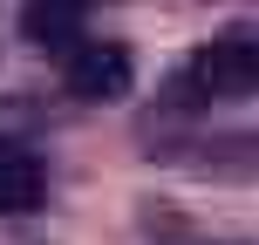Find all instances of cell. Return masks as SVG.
Returning a JSON list of instances; mask_svg holds the SVG:
<instances>
[{
	"label": "cell",
	"mask_w": 259,
	"mask_h": 245,
	"mask_svg": "<svg viewBox=\"0 0 259 245\" xmlns=\"http://www.w3.org/2000/svg\"><path fill=\"white\" fill-rule=\"evenodd\" d=\"M259 95V21H232L178 68L170 103L178 109H211V103H246Z\"/></svg>",
	"instance_id": "cell-1"
},
{
	"label": "cell",
	"mask_w": 259,
	"mask_h": 245,
	"mask_svg": "<svg viewBox=\"0 0 259 245\" xmlns=\"http://www.w3.org/2000/svg\"><path fill=\"white\" fill-rule=\"evenodd\" d=\"M130 75H137V62H130L123 41H109V34L68 41L62 82H68V95H75V103H123V95H130Z\"/></svg>",
	"instance_id": "cell-2"
},
{
	"label": "cell",
	"mask_w": 259,
	"mask_h": 245,
	"mask_svg": "<svg viewBox=\"0 0 259 245\" xmlns=\"http://www.w3.org/2000/svg\"><path fill=\"white\" fill-rule=\"evenodd\" d=\"M41 191H48V170H41L34 150H21V143H0V218H21V211L41 205Z\"/></svg>",
	"instance_id": "cell-3"
},
{
	"label": "cell",
	"mask_w": 259,
	"mask_h": 245,
	"mask_svg": "<svg viewBox=\"0 0 259 245\" xmlns=\"http://www.w3.org/2000/svg\"><path fill=\"white\" fill-rule=\"evenodd\" d=\"M82 21H89V0H27L21 7V34L34 48H68L82 41Z\"/></svg>",
	"instance_id": "cell-4"
}]
</instances>
